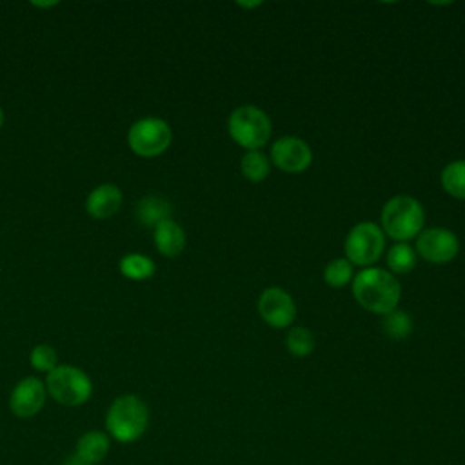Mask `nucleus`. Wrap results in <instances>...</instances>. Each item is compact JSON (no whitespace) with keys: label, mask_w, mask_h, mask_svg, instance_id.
<instances>
[{"label":"nucleus","mask_w":465,"mask_h":465,"mask_svg":"<svg viewBox=\"0 0 465 465\" xmlns=\"http://www.w3.org/2000/svg\"><path fill=\"white\" fill-rule=\"evenodd\" d=\"M352 294L356 302L376 314H389L396 309L401 287L396 276L380 267H369L356 274L352 282Z\"/></svg>","instance_id":"1"},{"label":"nucleus","mask_w":465,"mask_h":465,"mask_svg":"<svg viewBox=\"0 0 465 465\" xmlns=\"http://www.w3.org/2000/svg\"><path fill=\"white\" fill-rule=\"evenodd\" d=\"M149 425V409L145 401L134 394L118 396L107 409L105 427L120 443L136 441Z\"/></svg>","instance_id":"2"},{"label":"nucleus","mask_w":465,"mask_h":465,"mask_svg":"<svg viewBox=\"0 0 465 465\" xmlns=\"http://www.w3.org/2000/svg\"><path fill=\"white\" fill-rule=\"evenodd\" d=\"M425 213L421 203L412 196H394L381 209L383 231L400 242L411 240L421 232Z\"/></svg>","instance_id":"3"},{"label":"nucleus","mask_w":465,"mask_h":465,"mask_svg":"<svg viewBox=\"0 0 465 465\" xmlns=\"http://www.w3.org/2000/svg\"><path fill=\"white\" fill-rule=\"evenodd\" d=\"M227 129L238 145L256 151L269 142L272 125L262 109L254 105H240L231 113Z\"/></svg>","instance_id":"4"},{"label":"nucleus","mask_w":465,"mask_h":465,"mask_svg":"<svg viewBox=\"0 0 465 465\" xmlns=\"http://www.w3.org/2000/svg\"><path fill=\"white\" fill-rule=\"evenodd\" d=\"M45 389L54 401L65 407H78L91 398V378L78 367L58 365L45 380Z\"/></svg>","instance_id":"5"},{"label":"nucleus","mask_w":465,"mask_h":465,"mask_svg":"<svg viewBox=\"0 0 465 465\" xmlns=\"http://www.w3.org/2000/svg\"><path fill=\"white\" fill-rule=\"evenodd\" d=\"M173 133L165 120L156 116H147L134 122L127 131L129 147L145 158L162 154L171 143Z\"/></svg>","instance_id":"6"},{"label":"nucleus","mask_w":465,"mask_h":465,"mask_svg":"<svg viewBox=\"0 0 465 465\" xmlns=\"http://www.w3.org/2000/svg\"><path fill=\"white\" fill-rule=\"evenodd\" d=\"M385 247L383 231L372 222H361L351 229L345 240L347 260L356 265L374 263Z\"/></svg>","instance_id":"7"},{"label":"nucleus","mask_w":465,"mask_h":465,"mask_svg":"<svg viewBox=\"0 0 465 465\" xmlns=\"http://www.w3.org/2000/svg\"><path fill=\"white\" fill-rule=\"evenodd\" d=\"M416 251L421 258L432 263H447L458 254L460 242L452 231L443 227H430L418 234Z\"/></svg>","instance_id":"8"},{"label":"nucleus","mask_w":465,"mask_h":465,"mask_svg":"<svg viewBox=\"0 0 465 465\" xmlns=\"http://www.w3.org/2000/svg\"><path fill=\"white\" fill-rule=\"evenodd\" d=\"M258 311L262 318L271 327H276V329L291 325L296 316V305L291 294L280 287H267L262 292L258 300Z\"/></svg>","instance_id":"9"},{"label":"nucleus","mask_w":465,"mask_h":465,"mask_svg":"<svg viewBox=\"0 0 465 465\" xmlns=\"http://www.w3.org/2000/svg\"><path fill=\"white\" fill-rule=\"evenodd\" d=\"M271 160L285 173H302L311 165L312 151L303 140L296 136H283L271 147Z\"/></svg>","instance_id":"10"},{"label":"nucleus","mask_w":465,"mask_h":465,"mask_svg":"<svg viewBox=\"0 0 465 465\" xmlns=\"http://www.w3.org/2000/svg\"><path fill=\"white\" fill-rule=\"evenodd\" d=\"M45 394H47V389L44 387V383L35 376H27L20 380L11 391L9 409L18 418H31L38 414L40 409L44 407Z\"/></svg>","instance_id":"11"},{"label":"nucleus","mask_w":465,"mask_h":465,"mask_svg":"<svg viewBox=\"0 0 465 465\" xmlns=\"http://www.w3.org/2000/svg\"><path fill=\"white\" fill-rule=\"evenodd\" d=\"M122 202H124V194L118 185L102 183L87 194L85 209L93 218L104 220L113 216L122 207Z\"/></svg>","instance_id":"12"},{"label":"nucleus","mask_w":465,"mask_h":465,"mask_svg":"<svg viewBox=\"0 0 465 465\" xmlns=\"http://www.w3.org/2000/svg\"><path fill=\"white\" fill-rule=\"evenodd\" d=\"M154 245L163 256H178L185 247V232L174 220L167 218L154 227Z\"/></svg>","instance_id":"13"},{"label":"nucleus","mask_w":465,"mask_h":465,"mask_svg":"<svg viewBox=\"0 0 465 465\" xmlns=\"http://www.w3.org/2000/svg\"><path fill=\"white\" fill-rule=\"evenodd\" d=\"M111 449V440L102 430H89L76 441V458L85 465L100 463Z\"/></svg>","instance_id":"14"},{"label":"nucleus","mask_w":465,"mask_h":465,"mask_svg":"<svg viewBox=\"0 0 465 465\" xmlns=\"http://www.w3.org/2000/svg\"><path fill=\"white\" fill-rule=\"evenodd\" d=\"M169 214H171L169 200L156 196V194L143 196L136 205V216L142 225L156 227L160 222L167 220Z\"/></svg>","instance_id":"15"},{"label":"nucleus","mask_w":465,"mask_h":465,"mask_svg":"<svg viewBox=\"0 0 465 465\" xmlns=\"http://www.w3.org/2000/svg\"><path fill=\"white\" fill-rule=\"evenodd\" d=\"M154 262L140 252H129L120 260V272L129 280H147L154 274Z\"/></svg>","instance_id":"16"},{"label":"nucleus","mask_w":465,"mask_h":465,"mask_svg":"<svg viewBox=\"0 0 465 465\" xmlns=\"http://www.w3.org/2000/svg\"><path fill=\"white\" fill-rule=\"evenodd\" d=\"M441 185L449 194L465 200V160H456L445 165L441 171Z\"/></svg>","instance_id":"17"},{"label":"nucleus","mask_w":465,"mask_h":465,"mask_svg":"<svg viewBox=\"0 0 465 465\" xmlns=\"http://www.w3.org/2000/svg\"><path fill=\"white\" fill-rule=\"evenodd\" d=\"M242 174L251 182H262L269 174V158L260 151H249L240 162Z\"/></svg>","instance_id":"18"},{"label":"nucleus","mask_w":465,"mask_h":465,"mask_svg":"<svg viewBox=\"0 0 465 465\" xmlns=\"http://www.w3.org/2000/svg\"><path fill=\"white\" fill-rule=\"evenodd\" d=\"M387 265L391 271L403 274L416 267V254L414 249L407 243H396L387 252Z\"/></svg>","instance_id":"19"},{"label":"nucleus","mask_w":465,"mask_h":465,"mask_svg":"<svg viewBox=\"0 0 465 465\" xmlns=\"http://www.w3.org/2000/svg\"><path fill=\"white\" fill-rule=\"evenodd\" d=\"M285 345H287L291 354H294L298 358H303V356H309L314 351V336L305 327H294L287 332Z\"/></svg>","instance_id":"20"},{"label":"nucleus","mask_w":465,"mask_h":465,"mask_svg":"<svg viewBox=\"0 0 465 465\" xmlns=\"http://www.w3.org/2000/svg\"><path fill=\"white\" fill-rule=\"evenodd\" d=\"M385 334L392 340H403L409 336V332L412 331V320L407 312L403 311H392L389 314H385L383 323H381Z\"/></svg>","instance_id":"21"},{"label":"nucleus","mask_w":465,"mask_h":465,"mask_svg":"<svg viewBox=\"0 0 465 465\" xmlns=\"http://www.w3.org/2000/svg\"><path fill=\"white\" fill-rule=\"evenodd\" d=\"M351 278H352V265L349 260H343V258L332 260L323 271V280L331 287H343L345 283H349Z\"/></svg>","instance_id":"22"},{"label":"nucleus","mask_w":465,"mask_h":465,"mask_svg":"<svg viewBox=\"0 0 465 465\" xmlns=\"http://www.w3.org/2000/svg\"><path fill=\"white\" fill-rule=\"evenodd\" d=\"M31 365L40 371V372H51L54 367H58V356L56 351L47 345V343H40L31 351Z\"/></svg>","instance_id":"23"},{"label":"nucleus","mask_w":465,"mask_h":465,"mask_svg":"<svg viewBox=\"0 0 465 465\" xmlns=\"http://www.w3.org/2000/svg\"><path fill=\"white\" fill-rule=\"evenodd\" d=\"M35 5H40V7H47V5H56V2H33Z\"/></svg>","instance_id":"24"},{"label":"nucleus","mask_w":465,"mask_h":465,"mask_svg":"<svg viewBox=\"0 0 465 465\" xmlns=\"http://www.w3.org/2000/svg\"><path fill=\"white\" fill-rule=\"evenodd\" d=\"M2 124H4V111H2V107H0V127H2Z\"/></svg>","instance_id":"25"}]
</instances>
